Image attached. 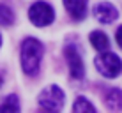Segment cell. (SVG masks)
Instances as JSON below:
<instances>
[{
  "mask_svg": "<svg viewBox=\"0 0 122 113\" xmlns=\"http://www.w3.org/2000/svg\"><path fill=\"white\" fill-rule=\"evenodd\" d=\"M0 46H2V35H0Z\"/></svg>",
  "mask_w": 122,
  "mask_h": 113,
  "instance_id": "14",
  "label": "cell"
},
{
  "mask_svg": "<svg viewBox=\"0 0 122 113\" xmlns=\"http://www.w3.org/2000/svg\"><path fill=\"white\" fill-rule=\"evenodd\" d=\"M73 111H76V113H81V111L96 113V108H94V104L90 101H87L85 97H78L76 101H74V104H73Z\"/></svg>",
  "mask_w": 122,
  "mask_h": 113,
  "instance_id": "11",
  "label": "cell"
},
{
  "mask_svg": "<svg viewBox=\"0 0 122 113\" xmlns=\"http://www.w3.org/2000/svg\"><path fill=\"white\" fill-rule=\"evenodd\" d=\"M0 87H2V78H0Z\"/></svg>",
  "mask_w": 122,
  "mask_h": 113,
  "instance_id": "15",
  "label": "cell"
},
{
  "mask_svg": "<svg viewBox=\"0 0 122 113\" xmlns=\"http://www.w3.org/2000/svg\"><path fill=\"white\" fill-rule=\"evenodd\" d=\"M64 7L74 21H81L87 16V0H64Z\"/></svg>",
  "mask_w": 122,
  "mask_h": 113,
  "instance_id": "7",
  "label": "cell"
},
{
  "mask_svg": "<svg viewBox=\"0 0 122 113\" xmlns=\"http://www.w3.org/2000/svg\"><path fill=\"white\" fill-rule=\"evenodd\" d=\"M115 39H117V44L122 48V25L117 28V34H115Z\"/></svg>",
  "mask_w": 122,
  "mask_h": 113,
  "instance_id": "13",
  "label": "cell"
},
{
  "mask_svg": "<svg viewBox=\"0 0 122 113\" xmlns=\"http://www.w3.org/2000/svg\"><path fill=\"white\" fill-rule=\"evenodd\" d=\"M12 23H14L12 9L5 4H0V27H11Z\"/></svg>",
  "mask_w": 122,
  "mask_h": 113,
  "instance_id": "10",
  "label": "cell"
},
{
  "mask_svg": "<svg viewBox=\"0 0 122 113\" xmlns=\"http://www.w3.org/2000/svg\"><path fill=\"white\" fill-rule=\"evenodd\" d=\"M104 104L112 111H122V90L120 88H110L104 94Z\"/></svg>",
  "mask_w": 122,
  "mask_h": 113,
  "instance_id": "8",
  "label": "cell"
},
{
  "mask_svg": "<svg viewBox=\"0 0 122 113\" xmlns=\"http://www.w3.org/2000/svg\"><path fill=\"white\" fill-rule=\"evenodd\" d=\"M7 111H20V101L16 95H7L5 101L0 104V113H7Z\"/></svg>",
  "mask_w": 122,
  "mask_h": 113,
  "instance_id": "12",
  "label": "cell"
},
{
  "mask_svg": "<svg viewBox=\"0 0 122 113\" xmlns=\"http://www.w3.org/2000/svg\"><path fill=\"white\" fill-rule=\"evenodd\" d=\"M94 65L104 78H117L122 73V60L112 51H101L94 58Z\"/></svg>",
  "mask_w": 122,
  "mask_h": 113,
  "instance_id": "2",
  "label": "cell"
},
{
  "mask_svg": "<svg viewBox=\"0 0 122 113\" xmlns=\"http://www.w3.org/2000/svg\"><path fill=\"white\" fill-rule=\"evenodd\" d=\"M66 95L62 92L60 87L57 85H50L39 94V106L44 111H60L64 108Z\"/></svg>",
  "mask_w": 122,
  "mask_h": 113,
  "instance_id": "3",
  "label": "cell"
},
{
  "mask_svg": "<svg viewBox=\"0 0 122 113\" xmlns=\"http://www.w3.org/2000/svg\"><path fill=\"white\" fill-rule=\"evenodd\" d=\"M94 16L99 23H113L117 18H119V11H117L115 5H112L110 2H101L94 7Z\"/></svg>",
  "mask_w": 122,
  "mask_h": 113,
  "instance_id": "6",
  "label": "cell"
},
{
  "mask_svg": "<svg viewBox=\"0 0 122 113\" xmlns=\"http://www.w3.org/2000/svg\"><path fill=\"white\" fill-rule=\"evenodd\" d=\"M44 46L39 39L36 37H27L21 43V69L27 76H37L41 67V60H43Z\"/></svg>",
  "mask_w": 122,
  "mask_h": 113,
  "instance_id": "1",
  "label": "cell"
},
{
  "mask_svg": "<svg viewBox=\"0 0 122 113\" xmlns=\"http://www.w3.org/2000/svg\"><path fill=\"white\" fill-rule=\"evenodd\" d=\"M64 55L66 60L69 64V73L74 79H83L85 78V65H83L80 49L76 48V44H67L64 48Z\"/></svg>",
  "mask_w": 122,
  "mask_h": 113,
  "instance_id": "5",
  "label": "cell"
},
{
  "mask_svg": "<svg viewBox=\"0 0 122 113\" xmlns=\"http://www.w3.org/2000/svg\"><path fill=\"white\" fill-rule=\"evenodd\" d=\"M90 44L94 46L97 51H106L108 48H110V41H108V35L104 34V32H101V30H94L90 34Z\"/></svg>",
  "mask_w": 122,
  "mask_h": 113,
  "instance_id": "9",
  "label": "cell"
},
{
  "mask_svg": "<svg viewBox=\"0 0 122 113\" xmlns=\"http://www.w3.org/2000/svg\"><path fill=\"white\" fill-rule=\"evenodd\" d=\"M28 18L36 27H48L55 20V11L48 2H34L28 9Z\"/></svg>",
  "mask_w": 122,
  "mask_h": 113,
  "instance_id": "4",
  "label": "cell"
}]
</instances>
